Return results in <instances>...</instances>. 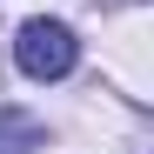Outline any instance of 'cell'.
Here are the masks:
<instances>
[{
	"label": "cell",
	"mask_w": 154,
	"mask_h": 154,
	"mask_svg": "<svg viewBox=\"0 0 154 154\" xmlns=\"http://www.w3.org/2000/svg\"><path fill=\"white\" fill-rule=\"evenodd\" d=\"M14 60H20L27 81H67L74 60H81V40H74L67 20H27L20 40H14Z\"/></svg>",
	"instance_id": "obj_1"
},
{
	"label": "cell",
	"mask_w": 154,
	"mask_h": 154,
	"mask_svg": "<svg viewBox=\"0 0 154 154\" xmlns=\"http://www.w3.org/2000/svg\"><path fill=\"white\" fill-rule=\"evenodd\" d=\"M47 147V127L20 107H0V154H40Z\"/></svg>",
	"instance_id": "obj_2"
}]
</instances>
